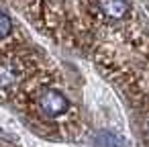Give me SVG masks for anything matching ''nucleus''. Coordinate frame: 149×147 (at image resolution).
Returning a JSON list of instances; mask_svg holds the SVG:
<instances>
[{"mask_svg":"<svg viewBox=\"0 0 149 147\" xmlns=\"http://www.w3.org/2000/svg\"><path fill=\"white\" fill-rule=\"evenodd\" d=\"M37 108L43 116L47 118H59L63 114H68L70 110V100L65 98V94H61L55 88H45L39 92L37 96Z\"/></svg>","mask_w":149,"mask_h":147,"instance_id":"obj_1","label":"nucleus"},{"mask_svg":"<svg viewBox=\"0 0 149 147\" xmlns=\"http://www.w3.org/2000/svg\"><path fill=\"white\" fill-rule=\"evenodd\" d=\"M96 6L104 17L114 19V21L127 19L131 13V4L127 0H96Z\"/></svg>","mask_w":149,"mask_h":147,"instance_id":"obj_2","label":"nucleus"},{"mask_svg":"<svg viewBox=\"0 0 149 147\" xmlns=\"http://www.w3.org/2000/svg\"><path fill=\"white\" fill-rule=\"evenodd\" d=\"M21 78V68L15 61H0V90L15 86Z\"/></svg>","mask_w":149,"mask_h":147,"instance_id":"obj_3","label":"nucleus"},{"mask_svg":"<svg viewBox=\"0 0 149 147\" xmlns=\"http://www.w3.org/2000/svg\"><path fill=\"white\" fill-rule=\"evenodd\" d=\"M13 33V21L6 13H0V41L6 39Z\"/></svg>","mask_w":149,"mask_h":147,"instance_id":"obj_4","label":"nucleus"}]
</instances>
